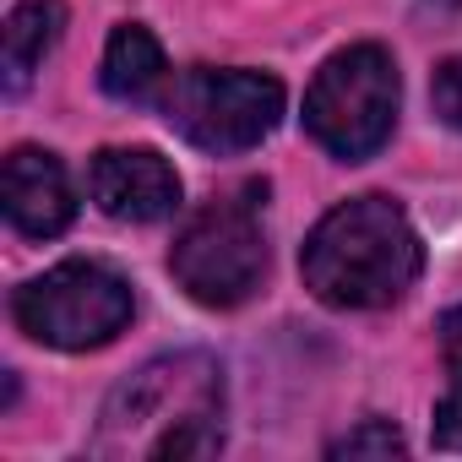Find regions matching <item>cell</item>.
Segmentation results:
<instances>
[{
    "label": "cell",
    "instance_id": "30bf717a",
    "mask_svg": "<svg viewBox=\"0 0 462 462\" xmlns=\"http://www.w3.org/2000/svg\"><path fill=\"white\" fill-rule=\"evenodd\" d=\"M60 28H66L60 0H23V6H12L6 28H0V71H6V93H23L33 82V71L55 50Z\"/></svg>",
    "mask_w": 462,
    "mask_h": 462
},
{
    "label": "cell",
    "instance_id": "6da1fadb",
    "mask_svg": "<svg viewBox=\"0 0 462 462\" xmlns=\"http://www.w3.org/2000/svg\"><path fill=\"white\" fill-rule=\"evenodd\" d=\"M98 457H212L223 451V370L207 354H163L131 370L98 419Z\"/></svg>",
    "mask_w": 462,
    "mask_h": 462
},
{
    "label": "cell",
    "instance_id": "7c38bea8",
    "mask_svg": "<svg viewBox=\"0 0 462 462\" xmlns=\"http://www.w3.org/2000/svg\"><path fill=\"white\" fill-rule=\"evenodd\" d=\"M435 446L440 451H462V348H457V365H451V386L435 408Z\"/></svg>",
    "mask_w": 462,
    "mask_h": 462
},
{
    "label": "cell",
    "instance_id": "52a82bcc",
    "mask_svg": "<svg viewBox=\"0 0 462 462\" xmlns=\"http://www.w3.org/2000/svg\"><path fill=\"white\" fill-rule=\"evenodd\" d=\"M98 212L120 223H158L180 207V174L152 147H104L88 169Z\"/></svg>",
    "mask_w": 462,
    "mask_h": 462
},
{
    "label": "cell",
    "instance_id": "ba28073f",
    "mask_svg": "<svg viewBox=\"0 0 462 462\" xmlns=\"http://www.w3.org/2000/svg\"><path fill=\"white\" fill-rule=\"evenodd\" d=\"M0 196H6V217L28 240H55L77 217V196L66 180V163L44 147H17L0 169Z\"/></svg>",
    "mask_w": 462,
    "mask_h": 462
},
{
    "label": "cell",
    "instance_id": "9c48e42d",
    "mask_svg": "<svg viewBox=\"0 0 462 462\" xmlns=\"http://www.w3.org/2000/svg\"><path fill=\"white\" fill-rule=\"evenodd\" d=\"M104 93L120 98V104H147L163 93L169 82V60L158 50V39L142 28V23H120L109 33V50H104V71H98Z\"/></svg>",
    "mask_w": 462,
    "mask_h": 462
},
{
    "label": "cell",
    "instance_id": "8fae6325",
    "mask_svg": "<svg viewBox=\"0 0 462 462\" xmlns=\"http://www.w3.org/2000/svg\"><path fill=\"white\" fill-rule=\"evenodd\" d=\"M397 451H408V440L392 419H365L359 430L332 440V457H397Z\"/></svg>",
    "mask_w": 462,
    "mask_h": 462
},
{
    "label": "cell",
    "instance_id": "277c9868",
    "mask_svg": "<svg viewBox=\"0 0 462 462\" xmlns=\"http://www.w3.org/2000/svg\"><path fill=\"white\" fill-rule=\"evenodd\" d=\"M169 273L207 310L245 305L262 289V278H267V240H262L256 207L240 201V196L207 201L180 228V240L169 251Z\"/></svg>",
    "mask_w": 462,
    "mask_h": 462
},
{
    "label": "cell",
    "instance_id": "5bb4252c",
    "mask_svg": "<svg viewBox=\"0 0 462 462\" xmlns=\"http://www.w3.org/2000/svg\"><path fill=\"white\" fill-rule=\"evenodd\" d=\"M440 337H446L451 348H462V310H446V316H440Z\"/></svg>",
    "mask_w": 462,
    "mask_h": 462
},
{
    "label": "cell",
    "instance_id": "3957f363",
    "mask_svg": "<svg viewBox=\"0 0 462 462\" xmlns=\"http://www.w3.org/2000/svg\"><path fill=\"white\" fill-rule=\"evenodd\" d=\"M397 98H402V82L392 55L381 44H354L316 71L305 93V131L332 158L359 163L386 147L397 125Z\"/></svg>",
    "mask_w": 462,
    "mask_h": 462
},
{
    "label": "cell",
    "instance_id": "7a4b0ae2",
    "mask_svg": "<svg viewBox=\"0 0 462 462\" xmlns=\"http://www.w3.org/2000/svg\"><path fill=\"white\" fill-rule=\"evenodd\" d=\"M424 251L392 196H354L332 207L300 251L305 289L332 310H381L419 283Z\"/></svg>",
    "mask_w": 462,
    "mask_h": 462
},
{
    "label": "cell",
    "instance_id": "8992f818",
    "mask_svg": "<svg viewBox=\"0 0 462 462\" xmlns=\"http://www.w3.org/2000/svg\"><path fill=\"white\" fill-rule=\"evenodd\" d=\"M163 120L201 152H251L283 120V82L262 71H180L163 93Z\"/></svg>",
    "mask_w": 462,
    "mask_h": 462
},
{
    "label": "cell",
    "instance_id": "5b68a950",
    "mask_svg": "<svg viewBox=\"0 0 462 462\" xmlns=\"http://www.w3.org/2000/svg\"><path fill=\"white\" fill-rule=\"evenodd\" d=\"M12 316L33 343L88 354L131 327V283L98 262H60L17 289Z\"/></svg>",
    "mask_w": 462,
    "mask_h": 462
},
{
    "label": "cell",
    "instance_id": "4fadbf2b",
    "mask_svg": "<svg viewBox=\"0 0 462 462\" xmlns=\"http://www.w3.org/2000/svg\"><path fill=\"white\" fill-rule=\"evenodd\" d=\"M430 98H435V115H440L451 131H462V55H457V60H446V66L435 71Z\"/></svg>",
    "mask_w": 462,
    "mask_h": 462
}]
</instances>
